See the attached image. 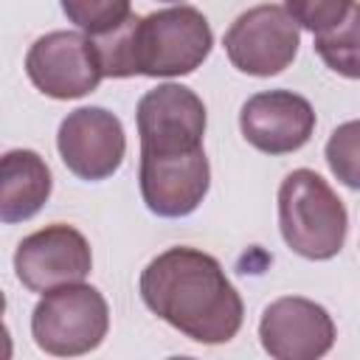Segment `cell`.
<instances>
[{
  "label": "cell",
  "instance_id": "obj_1",
  "mask_svg": "<svg viewBox=\"0 0 360 360\" xmlns=\"http://www.w3.org/2000/svg\"><path fill=\"white\" fill-rule=\"evenodd\" d=\"M138 290L160 321L197 343L219 346L242 329V298L205 250L177 245L158 253L143 267Z\"/></svg>",
  "mask_w": 360,
  "mask_h": 360
},
{
  "label": "cell",
  "instance_id": "obj_2",
  "mask_svg": "<svg viewBox=\"0 0 360 360\" xmlns=\"http://www.w3.org/2000/svg\"><path fill=\"white\" fill-rule=\"evenodd\" d=\"M110 79L127 76H186L211 53L214 34L194 6H172L146 17L129 14L118 28L90 37Z\"/></svg>",
  "mask_w": 360,
  "mask_h": 360
},
{
  "label": "cell",
  "instance_id": "obj_3",
  "mask_svg": "<svg viewBox=\"0 0 360 360\" xmlns=\"http://www.w3.org/2000/svg\"><path fill=\"white\" fill-rule=\"evenodd\" d=\"M278 228L292 253L326 262L346 242L349 214L318 172L295 169L278 186Z\"/></svg>",
  "mask_w": 360,
  "mask_h": 360
},
{
  "label": "cell",
  "instance_id": "obj_4",
  "mask_svg": "<svg viewBox=\"0 0 360 360\" xmlns=\"http://www.w3.org/2000/svg\"><path fill=\"white\" fill-rule=\"evenodd\" d=\"M110 329V307L90 284H65L48 290L31 315L34 343L45 354L76 357L101 346Z\"/></svg>",
  "mask_w": 360,
  "mask_h": 360
},
{
  "label": "cell",
  "instance_id": "obj_5",
  "mask_svg": "<svg viewBox=\"0 0 360 360\" xmlns=\"http://www.w3.org/2000/svg\"><path fill=\"white\" fill-rule=\"evenodd\" d=\"M225 53L231 65L248 76H276L298 53V22L284 6H253L242 11L225 31Z\"/></svg>",
  "mask_w": 360,
  "mask_h": 360
},
{
  "label": "cell",
  "instance_id": "obj_6",
  "mask_svg": "<svg viewBox=\"0 0 360 360\" xmlns=\"http://www.w3.org/2000/svg\"><path fill=\"white\" fill-rule=\"evenodd\" d=\"M25 73L31 84L51 98H82L104 79L93 39L79 31H51L39 37L25 53Z\"/></svg>",
  "mask_w": 360,
  "mask_h": 360
},
{
  "label": "cell",
  "instance_id": "obj_7",
  "mask_svg": "<svg viewBox=\"0 0 360 360\" xmlns=\"http://www.w3.org/2000/svg\"><path fill=\"white\" fill-rule=\"evenodd\" d=\"M90 270V242L82 231L65 222H53L28 233L14 250V273L31 292H48L65 284L84 281Z\"/></svg>",
  "mask_w": 360,
  "mask_h": 360
},
{
  "label": "cell",
  "instance_id": "obj_8",
  "mask_svg": "<svg viewBox=\"0 0 360 360\" xmlns=\"http://www.w3.org/2000/svg\"><path fill=\"white\" fill-rule=\"evenodd\" d=\"M141 152L177 155L202 146L205 104L186 84H158L143 93L135 110Z\"/></svg>",
  "mask_w": 360,
  "mask_h": 360
},
{
  "label": "cell",
  "instance_id": "obj_9",
  "mask_svg": "<svg viewBox=\"0 0 360 360\" xmlns=\"http://www.w3.org/2000/svg\"><path fill=\"white\" fill-rule=\"evenodd\" d=\"M56 149L68 172L82 180H107L118 172L127 138L121 118L104 107H79L68 112L56 132Z\"/></svg>",
  "mask_w": 360,
  "mask_h": 360
},
{
  "label": "cell",
  "instance_id": "obj_10",
  "mask_svg": "<svg viewBox=\"0 0 360 360\" xmlns=\"http://www.w3.org/2000/svg\"><path fill=\"white\" fill-rule=\"evenodd\" d=\"M138 180L146 208L158 217L177 219L194 214L205 200L211 186V166L202 146L177 155L141 152Z\"/></svg>",
  "mask_w": 360,
  "mask_h": 360
},
{
  "label": "cell",
  "instance_id": "obj_11",
  "mask_svg": "<svg viewBox=\"0 0 360 360\" xmlns=\"http://www.w3.org/2000/svg\"><path fill=\"white\" fill-rule=\"evenodd\" d=\"M332 315L301 295H284L264 307L259 321L262 349L276 360H315L335 346Z\"/></svg>",
  "mask_w": 360,
  "mask_h": 360
},
{
  "label": "cell",
  "instance_id": "obj_12",
  "mask_svg": "<svg viewBox=\"0 0 360 360\" xmlns=\"http://www.w3.org/2000/svg\"><path fill=\"white\" fill-rule=\"evenodd\" d=\"M242 138L264 155L298 152L315 129L312 104L292 90H264L239 110Z\"/></svg>",
  "mask_w": 360,
  "mask_h": 360
},
{
  "label": "cell",
  "instance_id": "obj_13",
  "mask_svg": "<svg viewBox=\"0 0 360 360\" xmlns=\"http://www.w3.org/2000/svg\"><path fill=\"white\" fill-rule=\"evenodd\" d=\"M53 188L48 163L34 149H8L0 160V219L25 222L48 202Z\"/></svg>",
  "mask_w": 360,
  "mask_h": 360
},
{
  "label": "cell",
  "instance_id": "obj_14",
  "mask_svg": "<svg viewBox=\"0 0 360 360\" xmlns=\"http://www.w3.org/2000/svg\"><path fill=\"white\" fill-rule=\"evenodd\" d=\"M315 53L338 76L360 79V3L335 28L315 34Z\"/></svg>",
  "mask_w": 360,
  "mask_h": 360
},
{
  "label": "cell",
  "instance_id": "obj_15",
  "mask_svg": "<svg viewBox=\"0 0 360 360\" xmlns=\"http://www.w3.org/2000/svg\"><path fill=\"white\" fill-rule=\"evenodd\" d=\"M65 17L87 37H101L118 28L129 14V0H59Z\"/></svg>",
  "mask_w": 360,
  "mask_h": 360
},
{
  "label": "cell",
  "instance_id": "obj_16",
  "mask_svg": "<svg viewBox=\"0 0 360 360\" xmlns=\"http://www.w3.org/2000/svg\"><path fill=\"white\" fill-rule=\"evenodd\" d=\"M323 155H326L329 172L343 186L360 191V118L332 129Z\"/></svg>",
  "mask_w": 360,
  "mask_h": 360
},
{
  "label": "cell",
  "instance_id": "obj_17",
  "mask_svg": "<svg viewBox=\"0 0 360 360\" xmlns=\"http://www.w3.org/2000/svg\"><path fill=\"white\" fill-rule=\"evenodd\" d=\"M352 6L354 0H284L290 17L312 34H323L335 28L352 11Z\"/></svg>",
  "mask_w": 360,
  "mask_h": 360
},
{
  "label": "cell",
  "instance_id": "obj_18",
  "mask_svg": "<svg viewBox=\"0 0 360 360\" xmlns=\"http://www.w3.org/2000/svg\"><path fill=\"white\" fill-rule=\"evenodd\" d=\"M163 3H180V0H163Z\"/></svg>",
  "mask_w": 360,
  "mask_h": 360
}]
</instances>
